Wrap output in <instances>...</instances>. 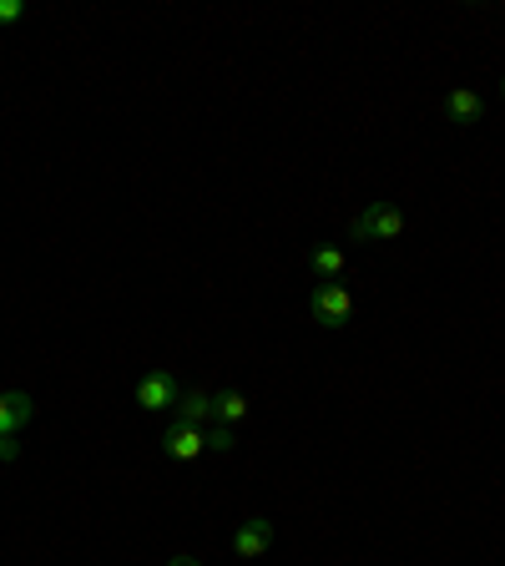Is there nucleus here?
<instances>
[{"label": "nucleus", "instance_id": "obj_1", "mask_svg": "<svg viewBox=\"0 0 505 566\" xmlns=\"http://www.w3.org/2000/svg\"><path fill=\"white\" fill-rule=\"evenodd\" d=\"M308 314H314V324H324V329H344V324L354 319V293H349L344 284H318L314 299H308Z\"/></svg>", "mask_w": 505, "mask_h": 566}, {"label": "nucleus", "instance_id": "obj_2", "mask_svg": "<svg viewBox=\"0 0 505 566\" xmlns=\"http://www.w3.org/2000/svg\"><path fill=\"white\" fill-rule=\"evenodd\" d=\"M354 238H359V243H369V238H375V243H390V238H400L404 232V213L394 203H369L359 213V218H354Z\"/></svg>", "mask_w": 505, "mask_h": 566}, {"label": "nucleus", "instance_id": "obj_3", "mask_svg": "<svg viewBox=\"0 0 505 566\" xmlns=\"http://www.w3.org/2000/svg\"><path fill=\"white\" fill-rule=\"evenodd\" d=\"M162 451H167V461H198V455L207 451V430H202V425L173 420L167 436H162Z\"/></svg>", "mask_w": 505, "mask_h": 566}, {"label": "nucleus", "instance_id": "obj_4", "mask_svg": "<svg viewBox=\"0 0 505 566\" xmlns=\"http://www.w3.org/2000/svg\"><path fill=\"white\" fill-rule=\"evenodd\" d=\"M182 400V390H177V379L167 375V369H147L142 379H137V405L142 410H167Z\"/></svg>", "mask_w": 505, "mask_h": 566}, {"label": "nucleus", "instance_id": "obj_5", "mask_svg": "<svg viewBox=\"0 0 505 566\" xmlns=\"http://www.w3.org/2000/svg\"><path fill=\"white\" fill-rule=\"evenodd\" d=\"M268 546H274V521H268V516H253V521H243V526H238V537H232V552H238V562H258Z\"/></svg>", "mask_w": 505, "mask_h": 566}, {"label": "nucleus", "instance_id": "obj_6", "mask_svg": "<svg viewBox=\"0 0 505 566\" xmlns=\"http://www.w3.org/2000/svg\"><path fill=\"white\" fill-rule=\"evenodd\" d=\"M36 415V405H30L26 390H5L0 394V440H15V430Z\"/></svg>", "mask_w": 505, "mask_h": 566}, {"label": "nucleus", "instance_id": "obj_7", "mask_svg": "<svg viewBox=\"0 0 505 566\" xmlns=\"http://www.w3.org/2000/svg\"><path fill=\"white\" fill-rule=\"evenodd\" d=\"M445 116L450 122H460V127H476V122H485V97L470 87H455L445 97Z\"/></svg>", "mask_w": 505, "mask_h": 566}, {"label": "nucleus", "instance_id": "obj_8", "mask_svg": "<svg viewBox=\"0 0 505 566\" xmlns=\"http://www.w3.org/2000/svg\"><path fill=\"white\" fill-rule=\"evenodd\" d=\"M173 420H182V425H202V430H207V425H213V394H182V400H177V415Z\"/></svg>", "mask_w": 505, "mask_h": 566}, {"label": "nucleus", "instance_id": "obj_9", "mask_svg": "<svg viewBox=\"0 0 505 566\" xmlns=\"http://www.w3.org/2000/svg\"><path fill=\"white\" fill-rule=\"evenodd\" d=\"M308 268L318 274V284H339V274H344V248H314L308 253Z\"/></svg>", "mask_w": 505, "mask_h": 566}, {"label": "nucleus", "instance_id": "obj_10", "mask_svg": "<svg viewBox=\"0 0 505 566\" xmlns=\"http://www.w3.org/2000/svg\"><path fill=\"white\" fill-rule=\"evenodd\" d=\"M248 415V394H238V390H223V394H213V425H238Z\"/></svg>", "mask_w": 505, "mask_h": 566}, {"label": "nucleus", "instance_id": "obj_11", "mask_svg": "<svg viewBox=\"0 0 505 566\" xmlns=\"http://www.w3.org/2000/svg\"><path fill=\"white\" fill-rule=\"evenodd\" d=\"M232 445H238V436L228 425H207V451H232Z\"/></svg>", "mask_w": 505, "mask_h": 566}, {"label": "nucleus", "instance_id": "obj_12", "mask_svg": "<svg viewBox=\"0 0 505 566\" xmlns=\"http://www.w3.org/2000/svg\"><path fill=\"white\" fill-rule=\"evenodd\" d=\"M26 15V0H0V26H15Z\"/></svg>", "mask_w": 505, "mask_h": 566}, {"label": "nucleus", "instance_id": "obj_13", "mask_svg": "<svg viewBox=\"0 0 505 566\" xmlns=\"http://www.w3.org/2000/svg\"><path fill=\"white\" fill-rule=\"evenodd\" d=\"M15 455H21V445L15 440H0V461H15Z\"/></svg>", "mask_w": 505, "mask_h": 566}, {"label": "nucleus", "instance_id": "obj_14", "mask_svg": "<svg viewBox=\"0 0 505 566\" xmlns=\"http://www.w3.org/2000/svg\"><path fill=\"white\" fill-rule=\"evenodd\" d=\"M167 566H202V562H192V556H173Z\"/></svg>", "mask_w": 505, "mask_h": 566}, {"label": "nucleus", "instance_id": "obj_15", "mask_svg": "<svg viewBox=\"0 0 505 566\" xmlns=\"http://www.w3.org/2000/svg\"><path fill=\"white\" fill-rule=\"evenodd\" d=\"M501 91H505V87H501Z\"/></svg>", "mask_w": 505, "mask_h": 566}]
</instances>
